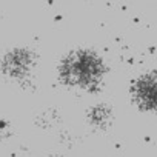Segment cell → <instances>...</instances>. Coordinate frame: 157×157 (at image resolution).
Instances as JSON below:
<instances>
[{
  "instance_id": "6da1fadb",
  "label": "cell",
  "mask_w": 157,
  "mask_h": 157,
  "mask_svg": "<svg viewBox=\"0 0 157 157\" xmlns=\"http://www.w3.org/2000/svg\"><path fill=\"white\" fill-rule=\"evenodd\" d=\"M109 72L105 57L93 48H74L57 63V80L68 90L96 93Z\"/></svg>"
},
{
  "instance_id": "7a4b0ae2",
  "label": "cell",
  "mask_w": 157,
  "mask_h": 157,
  "mask_svg": "<svg viewBox=\"0 0 157 157\" xmlns=\"http://www.w3.org/2000/svg\"><path fill=\"white\" fill-rule=\"evenodd\" d=\"M37 66V54L31 48H14L2 59V71L13 82L26 83Z\"/></svg>"
},
{
  "instance_id": "3957f363",
  "label": "cell",
  "mask_w": 157,
  "mask_h": 157,
  "mask_svg": "<svg viewBox=\"0 0 157 157\" xmlns=\"http://www.w3.org/2000/svg\"><path fill=\"white\" fill-rule=\"evenodd\" d=\"M129 96L139 111L157 114V69L139 74L131 82Z\"/></svg>"
},
{
  "instance_id": "277c9868",
  "label": "cell",
  "mask_w": 157,
  "mask_h": 157,
  "mask_svg": "<svg viewBox=\"0 0 157 157\" xmlns=\"http://www.w3.org/2000/svg\"><path fill=\"white\" fill-rule=\"evenodd\" d=\"M113 116H114L113 108L106 102L94 103L86 111V119L90 125H93L94 128H106L113 122Z\"/></svg>"
}]
</instances>
